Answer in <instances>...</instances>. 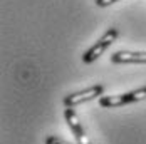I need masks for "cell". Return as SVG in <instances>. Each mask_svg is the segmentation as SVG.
I'll return each instance as SVG.
<instances>
[{
  "label": "cell",
  "instance_id": "cell-1",
  "mask_svg": "<svg viewBox=\"0 0 146 144\" xmlns=\"http://www.w3.org/2000/svg\"><path fill=\"white\" fill-rule=\"evenodd\" d=\"M116 39H117V29H109L101 39H99V40H98V42L94 44L88 52L82 55V60H84L86 64H92L94 60H98V59L101 57L102 54H104V50L114 42Z\"/></svg>",
  "mask_w": 146,
  "mask_h": 144
},
{
  "label": "cell",
  "instance_id": "cell-2",
  "mask_svg": "<svg viewBox=\"0 0 146 144\" xmlns=\"http://www.w3.org/2000/svg\"><path fill=\"white\" fill-rule=\"evenodd\" d=\"M102 92H104V86L98 84V86H92L89 89H84V90H79V92H74V94H69L64 97V106L66 107H76L79 104L86 101H92L96 97H99Z\"/></svg>",
  "mask_w": 146,
  "mask_h": 144
},
{
  "label": "cell",
  "instance_id": "cell-3",
  "mask_svg": "<svg viewBox=\"0 0 146 144\" xmlns=\"http://www.w3.org/2000/svg\"><path fill=\"white\" fill-rule=\"evenodd\" d=\"M64 116H66V122H67L69 129L72 131L77 144H91L89 137L86 136V132H84V127H82V124L79 121V117H77L76 111H74V107H67L64 111Z\"/></svg>",
  "mask_w": 146,
  "mask_h": 144
},
{
  "label": "cell",
  "instance_id": "cell-4",
  "mask_svg": "<svg viewBox=\"0 0 146 144\" xmlns=\"http://www.w3.org/2000/svg\"><path fill=\"white\" fill-rule=\"evenodd\" d=\"M113 64H146V52H129L119 50L111 55Z\"/></svg>",
  "mask_w": 146,
  "mask_h": 144
},
{
  "label": "cell",
  "instance_id": "cell-5",
  "mask_svg": "<svg viewBox=\"0 0 146 144\" xmlns=\"http://www.w3.org/2000/svg\"><path fill=\"white\" fill-rule=\"evenodd\" d=\"M126 101L123 97V94L119 96H104L99 99V106L101 107H119V106H124Z\"/></svg>",
  "mask_w": 146,
  "mask_h": 144
},
{
  "label": "cell",
  "instance_id": "cell-6",
  "mask_svg": "<svg viewBox=\"0 0 146 144\" xmlns=\"http://www.w3.org/2000/svg\"><path fill=\"white\" fill-rule=\"evenodd\" d=\"M126 104L129 102H138V101H145L146 99V87H141V89H136L133 92H128V94H123Z\"/></svg>",
  "mask_w": 146,
  "mask_h": 144
},
{
  "label": "cell",
  "instance_id": "cell-7",
  "mask_svg": "<svg viewBox=\"0 0 146 144\" xmlns=\"http://www.w3.org/2000/svg\"><path fill=\"white\" fill-rule=\"evenodd\" d=\"M45 144H71V143L60 139L57 136H47V137H45Z\"/></svg>",
  "mask_w": 146,
  "mask_h": 144
},
{
  "label": "cell",
  "instance_id": "cell-8",
  "mask_svg": "<svg viewBox=\"0 0 146 144\" xmlns=\"http://www.w3.org/2000/svg\"><path fill=\"white\" fill-rule=\"evenodd\" d=\"M114 2H119V0H96V5L98 7H108V5H111Z\"/></svg>",
  "mask_w": 146,
  "mask_h": 144
}]
</instances>
